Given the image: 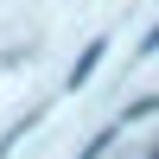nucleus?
<instances>
[{"instance_id": "obj_1", "label": "nucleus", "mask_w": 159, "mask_h": 159, "mask_svg": "<svg viewBox=\"0 0 159 159\" xmlns=\"http://www.w3.org/2000/svg\"><path fill=\"white\" fill-rule=\"evenodd\" d=\"M102 51H108V45H102V38H96V45H89L83 57H76V70H70V89H83L89 76H96V64H102Z\"/></svg>"}, {"instance_id": "obj_2", "label": "nucleus", "mask_w": 159, "mask_h": 159, "mask_svg": "<svg viewBox=\"0 0 159 159\" xmlns=\"http://www.w3.org/2000/svg\"><path fill=\"white\" fill-rule=\"evenodd\" d=\"M153 51H159V19H153V32L140 38V51H134V57H153Z\"/></svg>"}]
</instances>
